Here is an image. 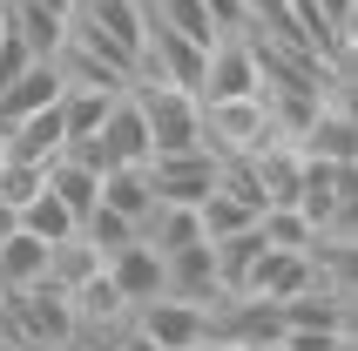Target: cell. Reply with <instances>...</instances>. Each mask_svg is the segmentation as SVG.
<instances>
[{
    "mask_svg": "<svg viewBox=\"0 0 358 351\" xmlns=\"http://www.w3.org/2000/svg\"><path fill=\"white\" fill-rule=\"evenodd\" d=\"M142 122H149V156L169 149H203V95L196 88H169V81H129Z\"/></svg>",
    "mask_w": 358,
    "mask_h": 351,
    "instance_id": "cell-1",
    "label": "cell"
},
{
    "mask_svg": "<svg viewBox=\"0 0 358 351\" xmlns=\"http://www.w3.org/2000/svg\"><path fill=\"white\" fill-rule=\"evenodd\" d=\"M271 142H284V136L271 129L264 95L203 101V149H210V156H257V149H271Z\"/></svg>",
    "mask_w": 358,
    "mask_h": 351,
    "instance_id": "cell-2",
    "label": "cell"
},
{
    "mask_svg": "<svg viewBox=\"0 0 358 351\" xmlns=\"http://www.w3.org/2000/svg\"><path fill=\"white\" fill-rule=\"evenodd\" d=\"M291 210L324 230V223H338V216L358 210V162H311L298 156V189H291Z\"/></svg>",
    "mask_w": 358,
    "mask_h": 351,
    "instance_id": "cell-3",
    "label": "cell"
},
{
    "mask_svg": "<svg viewBox=\"0 0 358 351\" xmlns=\"http://www.w3.org/2000/svg\"><path fill=\"white\" fill-rule=\"evenodd\" d=\"M210 331L230 338L237 351H278L284 311L271 304V297H257V291H223L217 304H210Z\"/></svg>",
    "mask_w": 358,
    "mask_h": 351,
    "instance_id": "cell-4",
    "label": "cell"
},
{
    "mask_svg": "<svg viewBox=\"0 0 358 351\" xmlns=\"http://www.w3.org/2000/svg\"><path fill=\"white\" fill-rule=\"evenodd\" d=\"M142 169H149L156 203H189V210H196L203 196L217 189V156H210V149H169V156H149Z\"/></svg>",
    "mask_w": 358,
    "mask_h": 351,
    "instance_id": "cell-5",
    "label": "cell"
},
{
    "mask_svg": "<svg viewBox=\"0 0 358 351\" xmlns=\"http://www.w3.org/2000/svg\"><path fill=\"white\" fill-rule=\"evenodd\" d=\"M129 324H136L156 351H189L203 331H210V311L189 304V297H169V291H162V297H149V304H136Z\"/></svg>",
    "mask_w": 358,
    "mask_h": 351,
    "instance_id": "cell-6",
    "label": "cell"
},
{
    "mask_svg": "<svg viewBox=\"0 0 358 351\" xmlns=\"http://www.w3.org/2000/svg\"><path fill=\"white\" fill-rule=\"evenodd\" d=\"M203 101L223 95H257V55H250V34H217L210 55H203Z\"/></svg>",
    "mask_w": 358,
    "mask_h": 351,
    "instance_id": "cell-7",
    "label": "cell"
},
{
    "mask_svg": "<svg viewBox=\"0 0 358 351\" xmlns=\"http://www.w3.org/2000/svg\"><path fill=\"white\" fill-rule=\"evenodd\" d=\"M162 291H169V297H189V304H203V311L223 297V277H217V250H210V236L162 257Z\"/></svg>",
    "mask_w": 358,
    "mask_h": 351,
    "instance_id": "cell-8",
    "label": "cell"
},
{
    "mask_svg": "<svg viewBox=\"0 0 358 351\" xmlns=\"http://www.w3.org/2000/svg\"><path fill=\"white\" fill-rule=\"evenodd\" d=\"M88 142L101 149L108 169H115V162H149V122H142L136 95H115V101H108V115H101V129H88Z\"/></svg>",
    "mask_w": 358,
    "mask_h": 351,
    "instance_id": "cell-9",
    "label": "cell"
},
{
    "mask_svg": "<svg viewBox=\"0 0 358 351\" xmlns=\"http://www.w3.org/2000/svg\"><path fill=\"white\" fill-rule=\"evenodd\" d=\"M291 149L311 156V162H358V115H352V108H324V101H318Z\"/></svg>",
    "mask_w": 358,
    "mask_h": 351,
    "instance_id": "cell-10",
    "label": "cell"
},
{
    "mask_svg": "<svg viewBox=\"0 0 358 351\" xmlns=\"http://www.w3.org/2000/svg\"><path fill=\"white\" fill-rule=\"evenodd\" d=\"M311 277H318V271H311V250H271V243H264L257 264H250V277H243V291L271 297V304H291Z\"/></svg>",
    "mask_w": 358,
    "mask_h": 351,
    "instance_id": "cell-11",
    "label": "cell"
},
{
    "mask_svg": "<svg viewBox=\"0 0 358 351\" xmlns=\"http://www.w3.org/2000/svg\"><path fill=\"white\" fill-rule=\"evenodd\" d=\"M0 149H7L14 162H41V169H48V162H55L61 149H68V129H61V108L48 101V108H34V115L7 122V136H0Z\"/></svg>",
    "mask_w": 358,
    "mask_h": 351,
    "instance_id": "cell-12",
    "label": "cell"
},
{
    "mask_svg": "<svg viewBox=\"0 0 358 351\" xmlns=\"http://www.w3.org/2000/svg\"><path fill=\"white\" fill-rule=\"evenodd\" d=\"M101 277L122 291V304H129V311H136V304H149V297H162V257L149 250L142 236H136V243H122V250L101 264Z\"/></svg>",
    "mask_w": 358,
    "mask_h": 351,
    "instance_id": "cell-13",
    "label": "cell"
},
{
    "mask_svg": "<svg viewBox=\"0 0 358 351\" xmlns=\"http://www.w3.org/2000/svg\"><path fill=\"white\" fill-rule=\"evenodd\" d=\"M68 20H75V14H48V7H34V0H7V27H14V34L27 41L41 61H55V55H61Z\"/></svg>",
    "mask_w": 358,
    "mask_h": 351,
    "instance_id": "cell-14",
    "label": "cell"
},
{
    "mask_svg": "<svg viewBox=\"0 0 358 351\" xmlns=\"http://www.w3.org/2000/svg\"><path fill=\"white\" fill-rule=\"evenodd\" d=\"M88 277H101V250H95L81 230H75V236H61V243H48V284H55V291L75 297Z\"/></svg>",
    "mask_w": 358,
    "mask_h": 351,
    "instance_id": "cell-15",
    "label": "cell"
},
{
    "mask_svg": "<svg viewBox=\"0 0 358 351\" xmlns=\"http://www.w3.org/2000/svg\"><path fill=\"white\" fill-rule=\"evenodd\" d=\"M41 277H48V243L14 223L0 236V291H20V284H41Z\"/></svg>",
    "mask_w": 358,
    "mask_h": 351,
    "instance_id": "cell-16",
    "label": "cell"
},
{
    "mask_svg": "<svg viewBox=\"0 0 358 351\" xmlns=\"http://www.w3.org/2000/svg\"><path fill=\"white\" fill-rule=\"evenodd\" d=\"M14 223H20L27 236H41V243H61V236H75V230H81V216L68 210V203H61V196L48 189V182H41V189H34V196H27V203L14 210Z\"/></svg>",
    "mask_w": 358,
    "mask_h": 351,
    "instance_id": "cell-17",
    "label": "cell"
},
{
    "mask_svg": "<svg viewBox=\"0 0 358 351\" xmlns=\"http://www.w3.org/2000/svg\"><path fill=\"white\" fill-rule=\"evenodd\" d=\"M101 203L108 210H122V216H149L156 210V189H149V169L142 162H115V169H101Z\"/></svg>",
    "mask_w": 358,
    "mask_h": 351,
    "instance_id": "cell-18",
    "label": "cell"
},
{
    "mask_svg": "<svg viewBox=\"0 0 358 351\" xmlns=\"http://www.w3.org/2000/svg\"><path fill=\"white\" fill-rule=\"evenodd\" d=\"M48 189H55L75 216H88V210L101 203V169H88V162H75L68 149H61V156L48 162Z\"/></svg>",
    "mask_w": 358,
    "mask_h": 351,
    "instance_id": "cell-19",
    "label": "cell"
},
{
    "mask_svg": "<svg viewBox=\"0 0 358 351\" xmlns=\"http://www.w3.org/2000/svg\"><path fill=\"white\" fill-rule=\"evenodd\" d=\"M196 223H203V236L217 243V236H237V230H250V223H257V203H243V196H230V189L217 182V189H210V196L196 203Z\"/></svg>",
    "mask_w": 358,
    "mask_h": 351,
    "instance_id": "cell-20",
    "label": "cell"
},
{
    "mask_svg": "<svg viewBox=\"0 0 358 351\" xmlns=\"http://www.w3.org/2000/svg\"><path fill=\"white\" fill-rule=\"evenodd\" d=\"M108 101L115 95H101V88H75V81H61V129H68V142L88 136V129H101V115H108Z\"/></svg>",
    "mask_w": 358,
    "mask_h": 351,
    "instance_id": "cell-21",
    "label": "cell"
},
{
    "mask_svg": "<svg viewBox=\"0 0 358 351\" xmlns=\"http://www.w3.org/2000/svg\"><path fill=\"white\" fill-rule=\"evenodd\" d=\"M81 236H88V243L101 250V264H108L122 243H136V236H142V223H136V216H122V210H108V203H95V210L81 216Z\"/></svg>",
    "mask_w": 358,
    "mask_h": 351,
    "instance_id": "cell-22",
    "label": "cell"
},
{
    "mask_svg": "<svg viewBox=\"0 0 358 351\" xmlns=\"http://www.w3.org/2000/svg\"><path fill=\"white\" fill-rule=\"evenodd\" d=\"M257 236L271 250H304V243H311V223H304L291 203H264L257 210Z\"/></svg>",
    "mask_w": 358,
    "mask_h": 351,
    "instance_id": "cell-23",
    "label": "cell"
},
{
    "mask_svg": "<svg viewBox=\"0 0 358 351\" xmlns=\"http://www.w3.org/2000/svg\"><path fill=\"white\" fill-rule=\"evenodd\" d=\"M41 182H48V169H41V162H14V156L0 162V203H14V210H20Z\"/></svg>",
    "mask_w": 358,
    "mask_h": 351,
    "instance_id": "cell-24",
    "label": "cell"
},
{
    "mask_svg": "<svg viewBox=\"0 0 358 351\" xmlns=\"http://www.w3.org/2000/svg\"><path fill=\"white\" fill-rule=\"evenodd\" d=\"M278 351H358V331H284Z\"/></svg>",
    "mask_w": 358,
    "mask_h": 351,
    "instance_id": "cell-25",
    "label": "cell"
},
{
    "mask_svg": "<svg viewBox=\"0 0 358 351\" xmlns=\"http://www.w3.org/2000/svg\"><path fill=\"white\" fill-rule=\"evenodd\" d=\"M217 34H250V0H203Z\"/></svg>",
    "mask_w": 358,
    "mask_h": 351,
    "instance_id": "cell-26",
    "label": "cell"
},
{
    "mask_svg": "<svg viewBox=\"0 0 358 351\" xmlns=\"http://www.w3.org/2000/svg\"><path fill=\"white\" fill-rule=\"evenodd\" d=\"M189 351H237V345H230V338H217V331H203V338H196Z\"/></svg>",
    "mask_w": 358,
    "mask_h": 351,
    "instance_id": "cell-27",
    "label": "cell"
},
{
    "mask_svg": "<svg viewBox=\"0 0 358 351\" xmlns=\"http://www.w3.org/2000/svg\"><path fill=\"white\" fill-rule=\"evenodd\" d=\"M0 351H34V345H20V338H7V331H0Z\"/></svg>",
    "mask_w": 358,
    "mask_h": 351,
    "instance_id": "cell-28",
    "label": "cell"
},
{
    "mask_svg": "<svg viewBox=\"0 0 358 351\" xmlns=\"http://www.w3.org/2000/svg\"><path fill=\"white\" fill-rule=\"evenodd\" d=\"M0 34H7V0H0Z\"/></svg>",
    "mask_w": 358,
    "mask_h": 351,
    "instance_id": "cell-29",
    "label": "cell"
},
{
    "mask_svg": "<svg viewBox=\"0 0 358 351\" xmlns=\"http://www.w3.org/2000/svg\"><path fill=\"white\" fill-rule=\"evenodd\" d=\"M0 162H7V149H0Z\"/></svg>",
    "mask_w": 358,
    "mask_h": 351,
    "instance_id": "cell-30",
    "label": "cell"
}]
</instances>
